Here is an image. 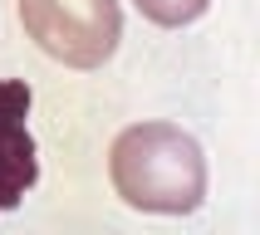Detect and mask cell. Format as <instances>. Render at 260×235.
<instances>
[{"label":"cell","instance_id":"cell-3","mask_svg":"<svg viewBox=\"0 0 260 235\" xmlns=\"http://www.w3.org/2000/svg\"><path fill=\"white\" fill-rule=\"evenodd\" d=\"M29 103L35 88L25 79H0V216L25 201L40 181V152L29 137Z\"/></svg>","mask_w":260,"mask_h":235},{"label":"cell","instance_id":"cell-2","mask_svg":"<svg viewBox=\"0 0 260 235\" xmlns=\"http://www.w3.org/2000/svg\"><path fill=\"white\" fill-rule=\"evenodd\" d=\"M20 25L69 69H103L123 40L118 0H20Z\"/></svg>","mask_w":260,"mask_h":235},{"label":"cell","instance_id":"cell-4","mask_svg":"<svg viewBox=\"0 0 260 235\" xmlns=\"http://www.w3.org/2000/svg\"><path fill=\"white\" fill-rule=\"evenodd\" d=\"M138 10H143L152 25L177 29V25H191V20L206 10V0H138Z\"/></svg>","mask_w":260,"mask_h":235},{"label":"cell","instance_id":"cell-1","mask_svg":"<svg viewBox=\"0 0 260 235\" xmlns=\"http://www.w3.org/2000/svg\"><path fill=\"white\" fill-rule=\"evenodd\" d=\"M113 191L133 211L191 216L206 201V157L197 137L172 123H133L108 147Z\"/></svg>","mask_w":260,"mask_h":235}]
</instances>
